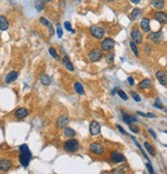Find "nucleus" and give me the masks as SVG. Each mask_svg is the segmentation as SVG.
Returning <instances> with one entry per match:
<instances>
[{"mask_svg":"<svg viewBox=\"0 0 167 174\" xmlns=\"http://www.w3.org/2000/svg\"><path fill=\"white\" fill-rule=\"evenodd\" d=\"M130 48H131V50L133 52V54H134L135 57H139V52H138V49H137V45L135 42H133V41H130Z\"/></svg>","mask_w":167,"mask_h":174,"instance_id":"obj_30","label":"nucleus"},{"mask_svg":"<svg viewBox=\"0 0 167 174\" xmlns=\"http://www.w3.org/2000/svg\"><path fill=\"white\" fill-rule=\"evenodd\" d=\"M9 27V23L4 15H0V30L6 31Z\"/></svg>","mask_w":167,"mask_h":174,"instance_id":"obj_22","label":"nucleus"},{"mask_svg":"<svg viewBox=\"0 0 167 174\" xmlns=\"http://www.w3.org/2000/svg\"><path fill=\"white\" fill-rule=\"evenodd\" d=\"M141 14H142V10L140 8H134L132 10L131 15H130V18H131L132 20H136L138 17H140Z\"/></svg>","mask_w":167,"mask_h":174,"instance_id":"obj_27","label":"nucleus"},{"mask_svg":"<svg viewBox=\"0 0 167 174\" xmlns=\"http://www.w3.org/2000/svg\"><path fill=\"white\" fill-rule=\"evenodd\" d=\"M117 128H118V130H119V131L121 132V133L123 134V135H128V133H127L126 131H125L124 128H123L122 126H120V125H117Z\"/></svg>","mask_w":167,"mask_h":174,"instance_id":"obj_40","label":"nucleus"},{"mask_svg":"<svg viewBox=\"0 0 167 174\" xmlns=\"http://www.w3.org/2000/svg\"><path fill=\"white\" fill-rule=\"evenodd\" d=\"M140 28L143 30V32L148 33L151 31V26H150V20L148 18H143V19L140 21Z\"/></svg>","mask_w":167,"mask_h":174,"instance_id":"obj_18","label":"nucleus"},{"mask_svg":"<svg viewBox=\"0 0 167 174\" xmlns=\"http://www.w3.org/2000/svg\"><path fill=\"white\" fill-rule=\"evenodd\" d=\"M117 94H118L119 97L121 98V99H123L124 101L128 100V95L124 92L123 90H117Z\"/></svg>","mask_w":167,"mask_h":174,"instance_id":"obj_32","label":"nucleus"},{"mask_svg":"<svg viewBox=\"0 0 167 174\" xmlns=\"http://www.w3.org/2000/svg\"><path fill=\"white\" fill-rule=\"evenodd\" d=\"M156 79H158V82H160L163 87L167 85V74L164 70H158L156 72Z\"/></svg>","mask_w":167,"mask_h":174,"instance_id":"obj_9","label":"nucleus"},{"mask_svg":"<svg viewBox=\"0 0 167 174\" xmlns=\"http://www.w3.org/2000/svg\"><path fill=\"white\" fill-rule=\"evenodd\" d=\"M152 85H153V82L150 79H145L138 84V88H139L140 90H145L152 87Z\"/></svg>","mask_w":167,"mask_h":174,"instance_id":"obj_20","label":"nucleus"},{"mask_svg":"<svg viewBox=\"0 0 167 174\" xmlns=\"http://www.w3.org/2000/svg\"><path fill=\"white\" fill-rule=\"evenodd\" d=\"M40 23H41V24H43L44 26H46V27H48L49 36H52V35L55 34V30H54L53 25L51 24V22H49L48 19H46V18L41 17V18H40Z\"/></svg>","mask_w":167,"mask_h":174,"instance_id":"obj_15","label":"nucleus"},{"mask_svg":"<svg viewBox=\"0 0 167 174\" xmlns=\"http://www.w3.org/2000/svg\"><path fill=\"white\" fill-rule=\"evenodd\" d=\"M165 5L164 0H152V6L156 9H162Z\"/></svg>","mask_w":167,"mask_h":174,"instance_id":"obj_24","label":"nucleus"},{"mask_svg":"<svg viewBox=\"0 0 167 174\" xmlns=\"http://www.w3.org/2000/svg\"><path fill=\"white\" fill-rule=\"evenodd\" d=\"M145 167H147V169H148V173H151V174L155 173V171H154L153 167H152V165H151V163H150V162H148L147 164H145Z\"/></svg>","mask_w":167,"mask_h":174,"instance_id":"obj_39","label":"nucleus"},{"mask_svg":"<svg viewBox=\"0 0 167 174\" xmlns=\"http://www.w3.org/2000/svg\"><path fill=\"white\" fill-rule=\"evenodd\" d=\"M90 33L94 38H96V39H102L104 37V34H105L103 28L99 27V26H96V25H93L90 27Z\"/></svg>","mask_w":167,"mask_h":174,"instance_id":"obj_4","label":"nucleus"},{"mask_svg":"<svg viewBox=\"0 0 167 174\" xmlns=\"http://www.w3.org/2000/svg\"><path fill=\"white\" fill-rule=\"evenodd\" d=\"M28 115H29V111H28L27 108H25V107L18 108V109L15 110V119H23L27 118Z\"/></svg>","mask_w":167,"mask_h":174,"instance_id":"obj_12","label":"nucleus"},{"mask_svg":"<svg viewBox=\"0 0 167 174\" xmlns=\"http://www.w3.org/2000/svg\"><path fill=\"white\" fill-rule=\"evenodd\" d=\"M128 82H129L130 85H134V79H133L132 76H129L128 77Z\"/></svg>","mask_w":167,"mask_h":174,"instance_id":"obj_43","label":"nucleus"},{"mask_svg":"<svg viewBox=\"0 0 167 174\" xmlns=\"http://www.w3.org/2000/svg\"><path fill=\"white\" fill-rule=\"evenodd\" d=\"M114 45H116V42H114L113 38H109V37L104 38V39L101 41V50L104 52H109L114 50Z\"/></svg>","mask_w":167,"mask_h":174,"instance_id":"obj_5","label":"nucleus"},{"mask_svg":"<svg viewBox=\"0 0 167 174\" xmlns=\"http://www.w3.org/2000/svg\"><path fill=\"white\" fill-rule=\"evenodd\" d=\"M89 130H90V133L93 135V136H96L100 133L101 131V127L99 125L98 122L96 121H92L90 123V126H89Z\"/></svg>","mask_w":167,"mask_h":174,"instance_id":"obj_10","label":"nucleus"},{"mask_svg":"<svg viewBox=\"0 0 167 174\" xmlns=\"http://www.w3.org/2000/svg\"><path fill=\"white\" fill-rule=\"evenodd\" d=\"M154 19H155L156 21H158L159 23H161V24H165L166 21H167V15H166V12L159 10V12H155V15H154Z\"/></svg>","mask_w":167,"mask_h":174,"instance_id":"obj_14","label":"nucleus"},{"mask_svg":"<svg viewBox=\"0 0 167 174\" xmlns=\"http://www.w3.org/2000/svg\"><path fill=\"white\" fill-rule=\"evenodd\" d=\"M18 76H19V73H18L17 71H10L9 73L5 76L4 82H6V84H12V82H14L15 80H17Z\"/></svg>","mask_w":167,"mask_h":174,"instance_id":"obj_16","label":"nucleus"},{"mask_svg":"<svg viewBox=\"0 0 167 174\" xmlns=\"http://www.w3.org/2000/svg\"><path fill=\"white\" fill-rule=\"evenodd\" d=\"M117 90H118V89H117V88H116V89H114V90L113 91V92H111V95H114V94H116V93H117Z\"/></svg>","mask_w":167,"mask_h":174,"instance_id":"obj_48","label":"nucleus"},{"mask_svg":"<svg viewBox=\"0 0 167 174\" xmlns=\"http://www.w3.org/2000/svg\"><path fill=\"white\" fill-rule=\"evenodd\" d=\"M143 145H145V149L148 150V154H150L151 156H154V157H155V156H156V150H155V149H154V147L152 146V144L148 143V142H145V143H143Z\"/></svg>","mask_w":167,"mask_h":174,"instance_id":"obj_26","label":"nucleus"},{"mask_svg":"<svg viewBox=\"0 0 167 174\" xmlns=\"http://www.w3.org/2000/svg\"><path fill=\"white\" fill-rule=\"evenodd\" d=\"M62 64L64 65L65 68H66L67 70H69V71H71V72L74 71V66L72 65L71 61H70L68 56H64L63 57V59H62Z\"/></svg>","mask_w":167,"mask_h":174,"instance_id":"obj_17","label":"nucleus"},{"mask_svg":"<svg viewBox=\"0 0 167 174\" xmlns=\"http://www.w3.org/2000/svg\"><path fill=\"white\" fill-rule=\"evenodd\" d=\"M79 1H80V0H79Z\"/></svg>","mask_w":167,"mask_h":174,"instance_id":"obj_51","label":"nucleus"},{"mask_svg":"<svg viewBox=\"0 0 167 174\" xmlns=\"http://www.w3.org/2000/svg\"><path fill=\"white\" fill-rule=\"evenodd\" d=\"M43 1H44V2H49L51 0H43Z\"/></svg>","mask_w":167,"mask_h":174,"instance_id":"obj_49","label":"nucleus"},{"mask_svg":"<svg viewBox=\"0 0 167 174\" xmlns=\"http://www.w3.org/2000/svg\"><path fill=\"white\" fill-rule=\"evenodd\" d=\"M137 115H141V116H147V115L145 113H143V112H141V111H137Z\"/></svg>","mask_w":167,"mask_h":174,"instance_id":"obj_45","label":"nucleus"},{"mask_svg":"<svg viewBox=\"0 0 167 174\" xmlns=\"http://www.w3.org/2000/svg\"><path fill=\"white\" fill-rule=\"evenodd\" d=\"M107 1H109V2H113V1H114V0H107Z\"/></svg>","mask_w":167,"mask_h":174,"instance_id":"obj_50","label":"nucleus"},{"mask_svg":"<svg viewBox=\"0 0 167 174\" xmlns=\"http://www.w3.org/2000/svg\"><path fill=\"white\" fill-rule=\"evenodd\" d=\"M19 149H20V157H19L20 163L22 164L23 167L27 168L30 163L31 158H32V155H31L29 147H28L27 144H22L20 145Z\"/></svg>","mask_w":167,"mask_h":174,"instance_id":"obj_1","label":"nucleus"},{"mask_svg":"<svg viewBox=\"0 0 167 174\" xmlns=\"http://www.w3.org/2000/svg\"><path fill=\"white\" fill-rule=\"evenodd\" d=\"M75 131L72 128H70V127H65L64 128V135L67 137V138H73L75 136Z\"/></svg>","mask_w":167,"mask_h":174,"instance_id":"obj_25","label":"nucleus"},{"mask_svg":"<svg viewBox=\"0 0 167 174\" xmlns=\"http://www.w3.org/2000/svg\"><path fill=\"white\" fill-rule=\"evenodd\" d=\"M40 82L43 85H46V87H48V85L51 84V79L49 77V75L43 74V75H41V77H40Z\"/></svg>","mask_w":167,"mask_h":174,"instance_id":"obj_29","label":"nucleus"},{"mask_svg":"<svg viewBox=\"0 0 167 174\" xmlns=\"http://www.w3.org/2000/svg\"><path fill=\"white\" fill-rule=\"evenodd\" d=\"M111 173H124L123 170H121V168H117L116 170H113L111 171Z\"/></svg>","mask_w":167,"mask_h":174,"instance_id":"obj_44","label":"nucleus"},{"mask_svg":"<svg viewBox=\"0 0 167 174\" xmlns=\"http://www.w3.org/2000/svg\"><path fill=\"white\" fill-rule=\"evenodd\" d=\"M131 38H132V41L137 43H141L142 42V34L141 32L139 31L138 28H133L132 31H131Z\"/></svg>","mask_w":167,"mask_h":174,"instance_id":"obj_8","label":"nucleus"},{"mask_svg":"<svg viewBox=\"0 0 167 174\" xmlns=\"http://www.w3.org/2000/svg\"><path fill=\"white\" fill-rule=\"evenodd\" d=\"M80 149V142L79 140L74 138H69L67 141L64 142V149L67 152H75Z\"/></svg>","mask_w":167,"mask_h":174,"instance_id":"obj_2","label":"nucleus"},{"mask_svg":"<svg viewBox=\"0 0 167 174\" xmlns=\"http://www.w3.org/2000/svg\"><path fill=\"white\" fill-rule=\"evenodd\" d=\"M57 34H58V37H59V38H61L62 35H63V31H62L61 26H60L59 24L57 25Z\"/></svg>","mask_w":167,"mask_h":174,"instance_id":"obj_38","label":"nucleus"},{"mask_svg":"<svg viewBox=\"0 0 167 174\" xmlns=\"http://www.w3.org/2000/svg\"><path fill=\"white\" fill-rule=\"evenodd\" d=\"M12 167V162L9 159L0 160V171L5 172V171H9Z\"/></svg>","mask_w":167,"mask_h":174,"instance_id":"obj_13","label":"nucleus"},{"mask_svg":"<svg viewBox=\"0 0 167 174\" xmlns=\"http://www.w3.org/2000/svg\"><path fill=\"white\" fill-rule=\"evenodd\" d=\"M122 119H123V121L127 125H131L132 123H136V122H137L136 118H134V116H132V115H127L125 111H122Z\"/></svg>","mask_w":167,"mask_h":174,"instance_id":"obj_19","label":"nucleus"},{"mask_svg":"<svg viewBox=\"0 0 167 174\" xmlns=\"http://www.w3.org/2000/svg\"><path fill=\"white\" fill-rule=\"evenodd\" d=\"M153 106H154V107L159 108V109H163V108H164V105L162 104V102H161V100L159 99V98H156V99H155V102H154Z\"/></svg>","mask_w":167,"mask_h":174,"instance_id":"obj_33","label":"nucleus"},{"mask_svg":"<svg viewBox=\"0 0 167 174\" xmlns=\"http://www.w3.org/2000/svg\"><path fill=\"white\" fill-rule=\"evenodd\" d=\"M90 152L93 155L96 156H102L104 154V147L99 142H92L90 144Z\"/></svg>","mask_w":167,"mask_h":174,"instance_id":"obj_6","label":"nucleus"},{"mask_svg":"<svg viewBox=\"0 0 167 174\" xmlns=\"http://www.w3.org/2000/svg\"><path fill=\"white\" fill-rule=\"evenodd\" d=\"M43 2L40 1V0H38V1L35 2V9L37 10V12H41V10L43 9Z\"/></svg>","mask_w":167,"mask_h":174,"instance_id":"obj_34","label":"nucleus"},{"mask_svg":"<svg viewBox=\"0 0 167 174\" xmlns=\"http://www.w3.org/2000/svg\"><path fill=\"white\" fill-rule=\"evenodd\" d=\"M49 53L51 54V56L53 57L54 59L59 60V56H58V54H57V52H56V50H55L54 48H49Z\"/></svg>","mask_w":167,"mask_h":174,"instance_id":"obj_35","label":"nucleus"},{"mask_svg":"<svg viewBox=\"0 0 167 174\" xmlns=\"http://www.w3.org/2000/svg\"><path fill=\"white\" fill-rule=\"evenodd\" d=\"M73 89L79 95H85V90H84V85L82 82H74Z\"/></svg>","mask_w":167,"mask_h":174,"instance_id":"obj_23","label":"nucleus"},{"mask_svg":"<svg viewBox=\"0 0 167 174\" xmlns=\"http://www.w3.org/2000/svg\"><path fill=\"white\" fill-rule=\"evenodd\" d=\"M130 1H131L132 3H134V4H137V3H139V2H140V0H130Z\"/></svg>","mask_w":167,"mask_h":174,"instance_id":"obj_46","label":"nucleus"},{"mask_svg":"<svg viewBox=\"0 0 167 174\" xmlns=\"http://www.w3.org/2000/svg\"><path fill=\"white\" fill-rule=\"evenodd\" d=\"M148 132L151 133V135H152V137H153L154 139H157V134H156L152 129H148Z\"/></svg>","mask_w":167,"mask_h":174,"instance_id":"obj_42","label":"nucleus"},{"mask_svg":"<svg viewBox=\"0 0 167 174\" xmlns=\"http://www.w3.org/2000/svg\"><path fill=\"white\" fill-rule=\"evenodd\" d=\"M147 116H148V118H155V115H154V113H148L147 115Z\"/></svg>","mask_w":167,"mask_h":174,"instance_id":"obj_47","label":"nucleus"},{"mask_svg":"<svg viewBox=\"0 0 167 174\" xmlns=\"http://www.w3.org/2000/svg\"><path fill=\"white\" fill-rule=\"evenodd\" d=\"M88 56L91 61L94 62V63H96V62H99L101 59H102L103 52H102V50H100V49H93V50H91L88 53Z\"/></svg>","mask_w":167,"mask_h":174,"instance_id":"obj_3","label":"nucleus"},{"mask_svg":"<svg viewBox=\"0 0 167 174\" xmlns=\"http://www.w3.org/2000/svg\"><path fill=\"white\" fill-rule=\"evenodd\" d=\"M129 129L131 130L133 133H138V129L136 128V127L132 126V124H131V125H129Z\"/></svg>","mask_w":167,"mask_h":174,"instance_id":"obj_41","label":"nucleus"},{"mask_svg":"<svg viewBox=\"0 0 167 174\" xmlns=\"http://www.w3.org/2000/svg\"><path fill=\"white\" fill-rule=\"evenodd\" d=\"M70 119L68 116L66 115H60L58 119H57V122H56V125L57 127H58L59 129H63L65 127L67 126V125L69 124Z\"/></svg>","mask_w":167,"mask_h":174,"instance_id":"obj_11","label":"nucleus"},{"mask_svg":"<svg viewBox=\"0 0 167 174\" xmlns=\"http://www.w3.org/2000/svg\"><path fill=\"white\" fill-rule=\"evenodd\" d=\"M150 39L154 42H159L162 39V31H158V32H152L150 33Z\"/></svg>","mask_w":167,"mask_h":174,"instance_id":"obj_21","label":"nucleus"},{"mask_svg":"<svg viewBox=\"0 0 167 174\" xmlns=\"http://www.w3.org/2000/svg\"><path fill=\"white\" fill-rule=\"evenodd\" d=\"M131 138H132V140H133V141H134V143H135V145H136V146L138 147V149H140V152H142L143 157H145V159H147V161H148V162H150V159H148V156H147V154H145V150H143V149H142V147H141V146H140L139 142H138V141H137V140H136V139H135V138H134V137H133V136H131Z\"/></svg>","mask_w":167,"mask_h":174,"instance_id":"obj_28","label":"nucleus"},{"mask_svg":"<svg viewBox=\"0 0 167 174\" xmlns=\"http://www.w3.org/2000/svg\"><path fill=\"white\" fill-rule=\"evenodd\" d=\"M111 162L114 163V164H121V163H123L126 161V159H125L124 155L121 154V152H113L111 154Z\"/></svg>","mask_w":167,"mask_h":174,"instance_id":"obj_7","label":"nucleus"},{"mask_svg":"<svg viewBox=\"0 0 167 174\" xmlns=\"http://www.w3.org/2000/svg\"><path fill=\"white\" fill-rule=\"evenodd\" d=\"M64 27H65V29H66L67 31H69V32L74 33V31L72 30L71 24H70V22H68V21H66V22H64Z\"/></svg>","mask_w":167,"mask_h":174,"instance_id":"obj_37","label":"nucleus"},{"mask_svg":"<svg viewBox=\"0 0 167 174\" xmlns=\"http://www.w3.org/2000/svg\"><path fill=\"white\" fill-rule=\"evenodd\" d=\"M105 60L107 63H113L114 60V52H111L109 51L107 54L105 55Z\"/></svg>","mask_w":167,"mask_h":174,"instance_id":"obj_31","label":"nucleus"},{"mask_svg":"<svg viewBox=\"0 0 167 174\" xmlns=\"http://www.w3.org/2000/svg\"><path fill=\"white\" fill-rule=\"evenodd\" d=\"M130 95H131V97L134 99L135 102H140V100H141V99H140V97H139V95H138L136 92H133V91H132V92H130Z\"/></svg>","mask_w":167,"mask_h":174,"instance_id":"obj_36","label":"nucleus"}]
</instances>
